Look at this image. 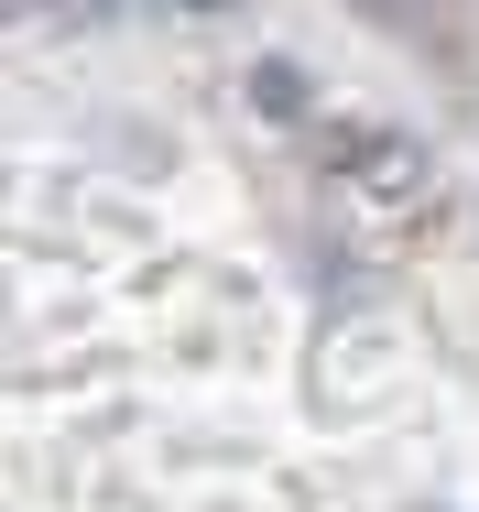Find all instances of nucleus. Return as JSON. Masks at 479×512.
<instances>
[{
  "instance_id": "f257e3e1",
  "label": "nucleus",
  "mask_w": 479,
  "mask_h": 512,
  "mask_svg": "<svg viewBox=\"0 0 479 512\" xmlns=\"http://www.w3.org/2000/svg\"><path fill=\"white\" fill-rule=\"evenodd\" d=\"M251 99H262V109H284V120H294V109H305V77H294V66H262V77H251Z\"/></svg>"
}]
</instances>
